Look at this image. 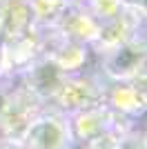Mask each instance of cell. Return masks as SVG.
<instances>
[{
  "instance_id": "obj_11",
  "label": "cell",
  "mask_w": 147,
  "mask_h": 149,
  "mask_svg": "<svg viewBox=\"0 0 147 149\" xmlns=\"http://www.w3.org/2000/svg\"><path fill=\"white\" fill-rule=\"evenodd\" d=\"M49 27H54L62 36L71 38L76 42H83L87 47H92V42L96 40V33H98V20L83 5L74 2V0H69L67 5L62 7L60 16Z\"/></svg>"
},
{
  "instance_id": "obj_17",
  "label": "cell",
  "mask_w": 147,
  "mask_h": 149,
  "mask_svg": "<svg viewBox=\"0 0 147 149\" xmlns=\"http://www.w3.org/2000/svg\"><path fill=\"white\" fill-rule=\"evenodd\" d=\"M74 2H78V5H87V2H92V0H74Z\"/></svg>"
},
{
  "instance_id": "obj_15",
  "label": "cell",
  "mask_w": 147,
  "mask_h": 149,
  "mask_svg": "<svg viewBox=\"0 0 147 149\" xmlns=\"http://www.w3.org/2000/svg\"><path fill=\"white\" fill-rule=\"evenodd\" d=\"M0 149H22V145L16 138H0Z\"/></svg>"
},
{
  "instance_id": "obj_5",
  "label": "cell",
  "mask_w": 147,
  "mask_h": 149,
  "mask_svg": "<svg viewBox=\"0 0 147 149\" xmlns=\"http://www.w3.org/2000/svg\"><path fill=\"white\" fill-rule=\"evenodd\" d=\"M22 149H71V131L67 116L45 107L36 118L27 125L24 134L18 138Z\"/></svg>"
},
{
  "instance_id": "obj_6",
  "label": "cell",
  "mask_w": 147,
  "mask_h": 149,
  "mask_svg": "<svg viewBox=\"0 0 147 149\" xmlns=\"http://www.w3.org/2000/svg\"><path fill=\"white\" fill-rule=\"evenodd\" d=\"M100 102L116 116L141 123L147 111V78H138V80H105L103 100Z\"/></svg>"
},
{
  "instance_id": "obj_8",
  "label": "cell",
  "mask_w": 147,
  "mask_h": 149,
  "mask_svg": "<svg viewBox=\"0 0 147 149\" xmlns=\"http://www.w3.org/2000/svg\"><path fill=\"white\" fill-rule=\"evenodd\" d=\"M38 31H40V42H43V56L56 62L65 74H78L89 67L92 51L87 45L62 36L54 27H38Z\"/></svg>"
},
{
  "instance_id": "obj_19",
  "label": "cell",
  "mask_w": 147,
  "mask_h": 149,
  "mask_svg": "<svg viewBox=\"0 0 147 149\" xmlns=\"http://www.w3.org/2000/svg\"><path fill=\"white\" fill-rule=\"evenodd\" d=\"M58 2H67V0H58Z\"/></svg>"
},
{
  "instance_id": "obj_7",
  "label": "cell",
  "mask_w": 147,
  "mask_h": 149,
  "mask_svg": "<svg viewBox=\"0 0 147 149\" xmlns=\"http://www.w3.org/2000/svg\"><path fill=\"white\" fill-rule=\"evenodd\" d=\"M145 20H147V9L123 7L114 18H107V20H103V22H98L96 40H94L92 47H89L92 56L111 49V47L125 42L129 38L145 36Z\"/></svg>"
},
{
  "instance_id": "obj_13",
  "label": "cell",
  "mask_w": 147,
  "mask_h": 149,
  "mask_svg": "<svg viewBox=\"0 0 147 149\" xmlns=\"http://www.w3.org/2000/svg\"><path fill=\"white\" fill-rule=\"evenodd\" d=\"M83 7L92 13L98 22H103V20H107V18H114L123 9V5L118 0H92V2H87V5H83Z\"/></svg>"
},
{
  "instance_id": "obj_9",
  "label": "cell",
  "mask_w": 147,
  "mask_h": 149,
  "mask_svg": "<svg viewBox=\"0 0 147 149\" xmlns=\"http://www.w3.org/2000/svg\"><path fill=\"white\" fill-rule=\"evenodd\" d=\"M40 54H43V42L38 25L24 36L0 40V78L16 80Z\"/></svg>"
},
{
  "instance_id": "obj_4",
  "label": "cell",
  "mask_w": 147,
  "mask_h": 149,
  "mask_svg": "<svg viewBox=\"0 0 147 149\" xmlns=\"http://www.w3.org/2000/svg\"><path fill=\"white\" fill-rule=\"evenodd\" d=\"M67 123H69V131H71L74 147H80V145L89 143V140H94L96 136H100L105 131H111V129L129 131V129H134L136 125H138V123H134V120L116 116V113L109 111L103 102L69 113Z\"/></svg>"
},
{
  "instance_id": "obj_1",
  "label": "cell",
  "mask_w": 147,
  "mask_h": 149,
  "mask_svg": "<svg viewBox=\"0 0 147 149\" xmlns=\"http://www.w3.org/2000/svg\"><path fill=\"white\" fill-rule=\"evenodd\" d=\"M94 69L103 80H138L147 78V40L145 36L129 38L107 51L92 56Z\"/></svg>"
},
{
  "instance_id": "obj_2",
  "label": "cell",
  "mask_w": 147,
  "mask_h": 149,
  "mask_svg": "<svg viewBox=\"0 0 147 149\" xmlns=\"http://www.w3.org/2000/svg\"><path fill=\"white\" fill-rule=\"evenodd\" d=\"M103 78L96 69L87 67L78 74H67L60 87L56 89L51 100L47 102L49 109L69 116L74 111H80L85 107L98 105L103 100Z\"/></svg>"
},
{
  "instance_id": "obj_18",
  "label": "cell",
  "mask_w": 147,
  "mask_h": 149,
  "mask_svg": "<svg viewBox=\"0 0 147 149\" xmlns=\"http://www.w3.org/2000/svg\"><path fill=\"white\" fill-rule=\"evenodd\" d=\"M5 2H7V0H0V7H2V5H5Z\"/></svg>"
},
{
  "instance_id": "obj_12",
  "label": "cell",
  "mask_w": 147,
  "mask_h": 149,
  "mask_svg": "<svg viewBox=\"0 0 147 149\" xmlns=\"http://www.w3.org/2000/svg\"><path fill=\"white\" fill-rule=\"evenodd\" d=\"M36 29V18L29 0H7L0 7V40L24 36Z\"/></svg>"
},
{
  "instance_id": "obj_20",
  "label": "cell",
  "mask_w": 147,
  "mask_h": 149,
  "mask_svg": "<svg viewBox=\"0 0 147 149\" xmlns=\"http://www.w3.org/2000/svg\"><path fill=\"white\" fill-rule=\"evenodd\" d=\"M71 149H76V147H71Z\"/></svg>"
},
{
  "instance_id": "obj_10",
  "label": "cell",
  "mask_w": 147,
  "mask_h": 149,
  "mask_svg": "<svg viewBox=\"0 0 147 149\" xmlns=\"http://www.w3.org/2000/svg\"><path fill=\"white\" fill-rule=\"evenodd\" d=\"M65 76L67 74H65L56 62H51L47 56L40 54L16 80L47 105L49 100H51V96L56 93V89L60 87V82L65 80Z\"/></svg>"
},
{
  "instance_id": "obj_3",
  "label": "cell",
  "mask_w": 147,
  "mask_h": 149,
  "mask_svg": "<svg viewBox=\"0 0 147 149\" xmlns=\"http://www.w3.org/2000/svg\"><path fill=\"white\" fill-rule=\"evenodd\" d=\"M47 105L38 96H34L18 80H11L5 96V102H2V109H0V138H16L18 140L24 134L27 125Z\"/></svg>"
},
{
  "instance_id": "obj_16",
  "label": "cell",
  "mask_w": 147,
  "mask_h": 149,
  "mask_svg": "<svg viewBox=\"0 0 147 149\" xmlns=\"http://www.w3.org/2000/svg\"><path fill=\"white\" fill-rule=\"evenodd\" d=\"M123 7H132V9H147V0H118Z\"/></svg>"
},
{
  "instance_id": "obj_14",
  "label": "cell",
  "mask_w": 147,
  "mask_h": 149,
  "mask_svg": "<svg viewBox=\"0 0 147 149\" xmlns=\"http://www.w3.org/2000/svg\"><path fill=\"white\" fill-rule=\"evenodd\" d=\"M116 149H147V140H145V129L143 125H136L134 129L125 131L118 138Z\"/></svg>"
}]
</instances>
